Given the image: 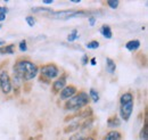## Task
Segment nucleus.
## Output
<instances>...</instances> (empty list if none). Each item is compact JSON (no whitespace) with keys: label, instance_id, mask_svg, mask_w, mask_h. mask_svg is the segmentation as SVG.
<instances>
[{"label":"nucleus","instance_id":"obj_1","mask_svg":"<svg viewBox=\"0 0 148 140\" xmlns=\"http://www.w3.org/2000/svg\"><path fill=\"white\" fill-rule=\"evenodd\" d=\"M14 74L22 80H32L37 76L38 67L30 60H18L14 66Z\"/></svg>","mask_w":148,"mask_h":140},{"label":"nucleus","instance_id":"obj_2","mask_svg":"<svg viewBox=\"0 0 148 140\" xmlns=\"http://www.w3.org/2000/svg\"><path fill=\"white\" fill-rule=\"evenodd\" d=\"M132 112H133V96L130 92H127L122 95L120 98V115L122 120H124L125 122L129 121Z\"/></svg>","mask_w":148,"mask_h":140},{"label":"nucleus","instance_id":"obj_3","mask_svg":"<svg viewBox=\"0 0 148 140\" xmlns=\"http://www.w3.org/2000/svg\"><path fill=\"white\" fill-rule=\"evenodd\" d=\"M89 104V96L86 92H80L77 95H74L72 98H70L66 104L65 109L67 110H79L82 107L87 106Z\"/></svg>","mask_w":148,"mask_h":140},{"label":"nucleus","instance_id":"obj_4","mask_svg":"<svg viewBox=\"0 0 148 140\" xmlns=\"http://www.w3.org/2000/svg\"><path fill=\"white\" fill-rule=\"evenodd\" d=\"M40 73L48 80H53L59 75V70L58 67L54 64H48V65H43L40 70Z\"/></svg>","mask_w":148,"mask_h":140},{"label":"nucleus","instance_id":"obj_5","mask_svg":"<svg viewBox=\"0 0 148 140\" xmlns=\"http://www.w3.org/2000/svg\"><path fill=\"white\" fill-rule=\"evenodd\" d=\"M0 88L5 95H8L12 91V81L6 71H2L0 73Z\"/></svg>","mask_w":148,"mask_h":140},{"label":"nucleus","instance_id":"obj_6","mask_svg":"<svg viewBox=\"0 0 148 140\" xmlns=\"http://www.w3.org/2000/svg\"><path fill=\"white\" fill-rule=\"evenodd\" d=\"M75 92H76V88L74 87V86L65 87L62 90V92H60V99H63V100L70 99V98H72L75 95Z\"/></svg>","mask_w":148,"mask_h":140},{"label":"nucleus","instance_id":"obj_7","mask_svg":"<svg viewBox=\"0 0 148 140\" xmlns=\"http://www.w3.org/2000/svg\"><path fill=\"white\" fill-rule=\"evenodd\" d=\"M65 84H66V79L63 76V78L56 80L55 82H54L53 89H54V91H56V92H57V91H60V90H63V89L65 88Z\"/></svg>","mask_w":148,"mask_h":140},{"label":"nucleus","instance_id":"obj_8","mask_svg":"<svg viewBox=\"0 0 148 140\" xmlns=\"http://www.w3.org/2000/svg\"><path fill=\"white\" fill-rule=\"evenodd\" d=\"M121 139H122V136L117 131H110L105 136V138H104V140H121Z\"/></svg>","mask_w":148,"mask_h":140},{"label":"nucleus","instance_id":"obj_9","mask_svg":"<svg viewBox=\"0 0 148 140\" xmlns=\"http://www.w3.org/2000/svg\"><path fill=\"white\" fill-rule=\"evenodd\" d=\"M125 47H127V49L130 50V51H134V50H137L140 47V41L139 40H131V41H129L125 45Z\"/></svg>","mask_w":148,"mask_h":140},{"label":"nucleus","instance_id":"obj_10","mask_svg":"<svg viewBox=\"0 0 148 140\" xmlns=\"http://www.w3.org/2000/svg\"><path fill=\"white\" fill-rule=\"evenodd\" d=\"M115 70H116V65H115L114 60L112 58H106V71L110 74H113Z\"/></svg>","mask_w":148,"mask_h":140},{"label":"nucleus","instance_id":"obj_11","mask_svg":"<svg viewBox=\"0 0 148 140\" xmlns=\"http://www.w3.org/2000/svg\"><path fill=\"white\" fill-rule=\"evenodd\" d=\"M120 124H121V121L119 120L117 116H112L107 121V125L110 128H117V126H120Z\"/></svg>","mask_w":148,"mask_h":140},{"label":"nucleus","instance_id":"obj_12","mask_svg":"<svg viewBox=\"0 0 148 140\" xmlns=\"http://www.w3.org/2000/svg\"><path fill=\"white\" fill-rule=\"evenodd\" d=\"M100 33L104 35L106 39H111L112 38V30L108 25H103L101 29H100Z\"/></svg>","mask_w":148,"mask_h":140},{"label":"nucleus","instance_id":"obj_13","mask_svg":"<svg viewBox=\"0 0 148 140\" xmlns=\"http://www.w3.org/2000/svg\"><path fill=\"white\" fill-rule=\"evenodd\" d=\"M0 53L9 54V55L14 54V45H9V46H7V47H2V48H0Z\"/></svg>","mask_w":148,"mask_h":140},{"label":"nucleus","instance_id":"obj_14","mask_svg":"<svg viewBox=\"0 0 148 140\" xmlns=\"http://www.w3.org/2000/svg\"><path fill=\"white\" fill-rule=\"evenodd\" d=\"M140 140H148V128L147 124L144 125L143 130L140 131Z\"/></svg>","mask_w":148,"mask_h":140},{"label":"nucleus","instance_id":"obj_15","mask_svg":"<svg viewBox=\"0 0 148 140\" xmlns=\"http://www.w3.org/2000/svg\"><path fill=\"white\" fill-rule=\"evenodd\" d=\"M79 38V33H77V30H73L70 34H69V36H67V41H70V42H72V41H74V40H76Z\"/></svg>","mask_w":148,"mask_h":140},{"label":"nucleus","instance_id":"obj_16","mask_svg":"<svg viewBox=\"0 0 148 140\" xmlns=\"http://www.w3.org/2000/svg\"><path fill=\"white\" fill-rule=\"evenodd\" d=\"M90 98L92 99L95 103H97L98 100H99V95H98V92L95 90V89H90Z\"/></svg>","mask_w":148,"mask_h":140},{"label":"nucleus","instance_id":"obj_17","mask_svg":"<svg viewBox=\"0 0 148 140\" xmlns=\"http://www.w3.org/2000/svg\"><path fill=\"white\" fill-rule=\"evenodd\" d=\"M99 47V42L98 41H90L87 43V48L88 49H97Z\"/></svg>","mask_w":148,"mask_h":140},{"label":"nucleus","instance_id":"obj_18","mask_svg":"<svg viewBox=\"0 0 148 140\" xmlns=\"http://www.w3.org/2000/svg\"><path fill=\"white\" fill-rule=\"evenodd\" d=\"M32 12L33 13H51V10L49 8H40V7L32 8Z\"/></svg>","mask_w":148,"mask_h":140},{"label":"nucleus","instance_id":"obj_19","mask_svg":"<svg viewBox=\"0 0 148 140\" xmlns=\"http://www.w3.org/2000/svg\"><path fill=\"white\" fill-rule=\"evenodd\" d=\"M19 50L22 51V53H25L26 50H27V46H26V41L25 40H23V41H21L19 42Z\"/></svg>","mask_w":148,"mask_h":140},{"label":"nucleus","instance_id":"obj_20","mask_svg":"<svg viewBox=\"0 0 148 140\" xmlns=\"http://www.w3.org/2000/svg\"><path fill=\"white\" fill-rule=\"evenodd\" d=\"M69 140H86V138H84L81 133H75V135H73Z\"/></svg>","mask_w":148,"mask_h":140},{"label":"nucleus","instance_id":"obj_21","mask_svg":"<svg viewBox=\"0 0 148 140\" xmlns=\"http://www.w3.org/2000/svg\"><path fill=\"white\" fill-rule=\"evenodd\" d=\"M107 3H108V6H110V7H111L112 9H116V8H117V6H119V3H120V2H119V1H117V0H115V1H108V2H107Z\"/></svg>","mask_w":148,"mask_h":140},{"label":"nucleus","instance_id":"obj_22","mask_svg":"<svg viewBox=\"0 0 148 140\" xmlns=\"http://www.w3.org/2000/svg\"><path fill=\"white\" fill-rule=\"evenodd\" d=\"M26 22H27V24L30 26H34V24H36V19L32 17V16H27L26 17Z\"/></svg>","mask_w":148,"mask_h":140},{"label":"nucleus","instance_id":"obj_23","mask_svg":"<svg viewBox=\"0 0 148 140\" xmlns=\"http://www.w3.org/2000/svg\"><path fill=\"white\" fill-rule=\"evenodd\" d=\"M87 63H88V56H87V55H84V56L82 57V64H83V65H86Z\"/></svg>","mask_w":148,"mask_h":140},{"label":"nucleus","instance_id":"obj_24","mask_svg":"<svg viewBox=\"0 0 148 140\" xmlns=\"http://www.w3.org/2000/svg\"><path fill=\"white\" fill-rule=\"evenodd\" d=\"M95 23H96V18H95V17H89V24H90L91 26H93V25H95Z\"/></svg>","mask_w":148,"mask_h":140},{"label":"nucleus","instance_id":"obj_25","mask_svg":"<svg viewBox=\"0 0 148 140\" xmlns=\"http://www.w3.org/2000/svg\"><path fill=\"white\" fill-rule=\"evenodd\" d=\"M0 13L6 14V13H7V8H5V7H0Z\"/></svg>","mask_w":148,"mask_h":140},{"label":"nucleus","instance_id":"obj_26","mask_svg":"<svg viewBox=\"0 0 148 140\" xmlns=\"http://www.w3.org/2000/svg\"><path fill=\"white\" fill-rule=\"evenodd\" d=\"M6 18V14H3V13H0V22L1 21H3Z\"/></svg>","mask_w":148,"mask_h":140},{"label":"nucleus","instance_id":"obj_27","mask_svg":"<svg viewBox=\"0 0 148 140\" xmlns=\"http://www.w3.org/2000/svg\"><path fill=\"white\" fill-rule=\"evenodd\" d=\"M53 2H54L53 0H45V1H43V3H46V5H50V3H53Z\"/></svg>","mask_w":148,"mask_h":140},{"label":"nucleus","instance_id":"obj_28","mask_svg":"<svg viewBox=\"0 0 148 140\" xmlns=\"http://www.w3.org/2000/svg\"><path fill=\"white\" fill-rule=\"evenodd\" d=\"M91 64H92V65H96V58H92V59H91Z\"/></svg>","mask_w":148,"mask_h":140},{"label":"nucleus","instance_id":"obj_29","mask_svg":"<svg viewBox=\"0 0 148 140\" xmlns=\"http://www.w3.org/2000/svg\"><path fill=\"white\" fill-rule=\"evenodd\" d=\"M2 45H5V40L0 39V46H2Z\"/></svg>","mask_w":148,"mask_h":140},{"label":"nucleus","instance_id":"obj_30","mask_svg":"<svg viewBox=\"0 0 148 140\" xmlns=\"http://www.w3.org/2000/svg\"><path fill=\"white\" fill-rule=\"evenodd\" d=\"M86 140H95L92 137H88V138H86Z\"/></svg>","mask_w":148,"mask_h":140},{"label":"nucleus","instance_id":"obj_31","mask_svg":"<svg viewBox=\"0 0 148 140\" xmlns=\"http://www.w3.org/2000/svg\"><path fill=\"white\" fill-rule=\"evenodd\" d=\"M0 29H1V25H0Z\"/></svg>","mask_w":148,"mask_h":140}]
</instances>
